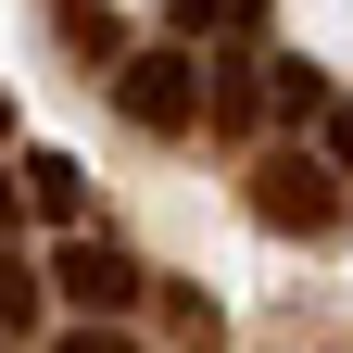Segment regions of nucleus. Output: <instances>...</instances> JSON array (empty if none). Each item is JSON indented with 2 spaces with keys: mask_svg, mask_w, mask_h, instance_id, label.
Wrapping results in <instances>:
<instances>
[{
  "mask_svg": "<svg viewBox=\"0 0 353 353\" xmlns=\"http://www.w3.org/2000/svg\"><path fill=\"white\" fill-rule=\"evenodd\" d=\"M0 152H13V101H0Z\"/></svg>",
  "mask_w": 353,
  "mask_h": 353,
  "instance_id": "nucleus-10",
  "label": "nucleus"
},
{
  "mask_svg": "<svg viewBox=\"0 0 353 353\" xmlns=\"http://www.w3.org/2000/svg\"><path fill=\"white\" fill-rule=\"evenodd\" d=\"M13 190H26L38 214H51V228H63V240L88 228V176H76V152H26V164H13Z\"/></svg>",
  "mask_w": 353,
  "mask_h": 353,
  "instance_id": "nucleus-4",
  "label": "nucleus"
},
{
  "mask_svg": "<svg viewBox=\"0 0 353 353\" xmlns=\"http://www.w3.org/2000/svg\"><path fill=\"white\" fill-rule=\"evenodd\" d=\"M63 38H76L88 63H101V51H114V13H88V0H63Z\"/></svg>",
  "mask_w": 353,
  "mask_h": 353,
  "instance_id": "nucleus-6",
  "label": "nucleus"
},
{
  "mask_svg": "<svg viewBox=\"0 0 353 353\" xmlns=\"http://www.w3.org/2000/svg\"><path fill=\"white\" fill-rule=\"evenodd\" d=\"M51 353H139V341H126V328H63Z\"/></svg>",
  "mask_w": 353,
  "mask_h": 353,
  "instance_id": "nucleus-8",
  "label": "nucleus"
},
{
  "mask_svg": "<svg viewBox=\"0 0 353 353\" xmlns=\"http://www.w3.org/2000/svg\"><path fill=\"white\" fill-rule=\"evenodd\" d=\"M114 114H126V126H152V139H190V126H202V63L176 51V38L126 51V63H114Z\"/></svg>",
  "mask_w": 353,
  "mask_h": 353,
  "instance_id": "nucleus-2",
  "label": "nucleus"
},
{
  "mask_svg": "<svg viewBox=\"0 0 353 353\" xmlns=\"http://www.w3.org/2000/svg\"><path fill=\"white\" fill-rule=\"evenodd\" d=\"M0 240H13V176H0Z\"/></svg>",
  "mask_w": 353,
  "mask_h": 353,
  "instance_id": "nucleus-9",
  "label": "nucleus"
},
{
  "mask_svg": "<svg viewBox=\"0 0 353 353\" xmlns=\"http://www.w3.org/2000/svg\"><path fill=\"white\" fill-rule=\"evenodd\" d=\"M252 214H265V228L328 240V228H341V176H328V152H265V164H252Z\"/></svg>",
  "mask_w": 353,
  "mask_h": 353,
  "instance_id": "nucleus-3",
  "label": "nucleus"
},
{
  "mask_svg": "<svg viewBox=\"0 0 353 353\" xmlns=\"http://www.w3.org/2000/svg\"><path fill=\"white\" fill-rule=\"evenodd\" d=\"M0 341H38V265L0 240Z\"/></svg>",
  "mask_w": 353,
  "mask_h": 353,
  "instance_id": "nucleus-5",
  "label": "nucleus"
},
{
  "mask_svg": "<svg viewBox=\"0 0 353 353\" xmlns=\"http://www.w3.org/2000/svg\"><path fill=\"white\" fill-rule=\"evenodd\" d=\"M38 278H51L63 303H76V316H101V328H126V316H139V290H152V265L139 252H126L114 228H76L51 265H38Z\"/></svg>",
  "mask_w": 353,
  "mask_h": 353,
  "instance_id": "nucleus-1",
  "label": "nucleus"
},
{
  "mask_svg": "<svg viewBox=\"0 0 353 353\" xmlns=\"http://www.w3.org/2000/svg\"><path fill=\"white\" fill-rule=\"evenodd\" d=\"M328 176L353 190V88H341V114H328Z\"/></svg>",
  "mask_w": 353,
  "mask_h": 353,
  "instance_id": "nucleus-7",
  "label": "nucleus"
}]
</instances>
